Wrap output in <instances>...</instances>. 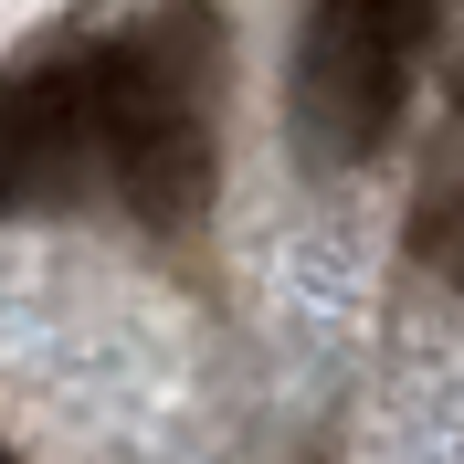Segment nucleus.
Wrapping results in <instances>:
<instances>
[{
    "label": "nucleus",
    "mask_w": 464,
    "mask_h": 464,
    "mask_svg": "<svg viewBox=\"0 0 464 464\" xmlns=\"http://www.w3.org/2000/svg\"><path fill=\"white\" fill-rule=\"evenodd\" d=\"M95 169V95L85 63L0 74V211H43Z\"/></svg>",
    "instance_id": "7ed1b4c3"
},
{
    "label": "nucleus",
    "mask_w": 464,
    "mask_h": 464,
    "mask_svg": "<svg viewBox=\"0 0 464 464\" xmlns=\"http://www.w3.org/2000/svg\"><path fill=\"white\" fill-rule=\"evenodd\" d=\"M454 95H464V74H454Z\"/></svg>",
    "instance_id": "20e7f679"
},
{
    "label": "nucleus",
    "mask_w": 464,
    "mask_h": 464,
    "mask_svg": "<svg viewBox=\"0 0 464 464\" xmlns=\"http://www.w3.org/2000/svg\"><path fill=\"white\" fill-rule=\"evenodd\" d=\"M422 43H433L422 0H338V11H317L306 43H295V138L327 169L370 159L391 138V116H401V85L422 63Z\"/></svg>",
    "instance_id": "f257e3e1"
},
{
    "label": "nucleus",
    "mask_w": 464,
    "mask_h": 464,
    "mask_svg": "<svg viewBox=\"0 0 464 464\" xmlns=\"http://www.w3.org/2000/svg\"><path fill=\"white\" fill-rule=\"evenodd\" d=\"M85 95H95V169L127 190L138 222H190L211 190V138L179 74H159L148 53H85Z\"/></svg>",
    "instance_id": "f03ea898"
}]
</instances>
